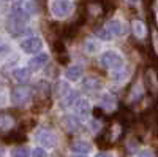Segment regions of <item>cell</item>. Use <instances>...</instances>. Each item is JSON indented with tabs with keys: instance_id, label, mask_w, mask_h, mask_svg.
Wrapping results in <instances>:
<instances>
[{
	"instance_id": "obj_13",
	"label": "cell",
	"mask_w": 158,
	"mask_h": 157,
	"mask_svg": "<svg viewBox=\"0 0 158 157\" xmlns=\"http://www.w3.org/2000/svg\"><path fill=\"white\" fill-rule=\"evenodd\" d=\"M76 97H77V92H76V90H70V92L60 100V107H62L63 110H68L71 105L76 102Z\"/></svg>"
},
{
	"instance_id": "obj_11",
	"label": "cell",
	"mask_w": 158,
	"mask_h": 157,
	"mask_svg": "<svg viewBox=\"0 0 158 157\" xmlns=\"http://www.w3.org/2000/svg\"><path fill=\"white\" fill-rule=\"evenodd\" d=\"M30 68H16L15 72H13V76H15V80L18 83H27L30 80Z\"/></svg>"
},
{
	"instance_id": "obj_1",
	"label": "cell",
	"mask_w": 158,
	"mask_h": 157,
	"mask_svg": "<svg viewBox=\"0 0 158 157\" xmlns=\"http://www.w3.org/2000/svg\"><path fill=\"white\" fill-rule=\"evenodd\" d=\"M100 62H101L103 67H106V68H120L123 65V57L118 54L117 51L109 49V51H104L101 54Z\"/></svg>"
},
{
	"instance_id": "obj_20",
	"label": "cell",
	"mask_w": 158,
	"mask_h": 157,
	"mask_svg": "<svg viewBox=\"0 0 158 157\" xmlns=\"http://www.w3.org/2000/svg\"><path fill=\"white\" fill-rule=\"evenodd\" d=\"M32 157H48V154H46L44 148H35L32 151Z\"/></svg>"
},
{
	"instance_id": "obj_26",
	"label": "cell",
	"mask_w": 158,
	"mask_h": 157,
	"mask_svg": "<svg viewBox=\"0 0 158 157\" xmlns=\"http://www.w3.org/2000/svg\"><path fill=\"white\" fill-rule=\"evenodd\" d=\"M0 157H2V149H0Z\"/></svg>"
},
{
	"instance_id": "obj_2",
	"label": "cell",
	"mask_w": 158,
	"mask_h": 157,
	"mask_svg": "<svg viewBox=\"0 0 158 157\" xmlns=\"http://www.w3.org/2000/svg\"><path fill=\"white\" fill-rule=\"evenodd\" d=\"M73 11V3L70 0H54L51 3V13L56 18H67Z\"/></svg>"
},
{
	"instance_id": "obj_19",
	"label": "cell",
	"mask_w": 158,
	"mask_h": 157,
	"mask_svg": "<svg viewBox=\"0 0 158 157\" xmlns=\"http://www.w3.org/2000/svg\"><path fill=\"white\" fill-rule=\"evenodd\" d=\"M13 125V119L6 114H0V129H10Z\"/></svg>"
},
{
	"instance_id": "obj_4",
	"label": "cell",
	"mask_w": 158,
	"mask_h": 157,
	"mask_svg": "<svg viewBox=\"0 0 158 157\" xmlns=\"http://www.w3.org/2000/svg\"><path fill=\"white\" fill-rule=\"evenodd\" d=\"M38 141H40V145H41V148L52 149L56 146L57 138H56V133L52 132V130H43V132L40 133V137H38Z\"/></svg>"
},
{
	"instance_id": "obj_5",
	"label": "cell",
	"mask_w": 158,
	"mask_h": 157,
	"mask_svg": "<svg viewBox=\"0 0 158 157\" xmlns=\"http://www.w3.org/2000/svg\"><path fill=\"white\" fill-rule=\"evenodd\" d=\"M48 54H38V56H35L33 59H30V62H29V68L33 72V70H40V68H43L44 65L48 63Z\"/></svg>"
},
{
	"instance_id": "obj_6",
	"label": "cell",
	"mask_w": 158,
	"mask_h": 157,
	"mask_svg": "<svg viewBox=\"0 0 158 157\" xmlns=\"http://www.w3.org/2000/svg\"><path fill=\"white\" fill-rule=\"evenodd\" d=\"M82 86H84L85 90H90V92H97V90H100V89L103 87L101 81L98 80V78H95V76H89V78H85L84 83H82Z\"/></svg>"
},
{
	"instance_id": "obj_23",
	"label": "cell",
	"mask_w": 158,
	"mask_h": 157,
	"mask_svg": "<svg viewBox=\"0 0 158 157\" xmlns=\"http://www.w3.org/2000/svg\"><path fill=\"white\" fill-rule=\"evenodd\" d=\"M95 157H114V155H112L111 152H98Z\"/></svg>"
},
{
	"instance_id": "obj_16",
	"label": "cell",
	"mask_w": 158,
	"mask_h": 157,
	"mask_svg": "<svg viewBox=\"0 0 158 157\" xmlns=\"http://www.w3.org/2000/svg\"><path fill=\"white\" fill-rule=\"evenodd\" d=\"M68 92H70V84H67L65 81H59L57 86H56V94H57V97H59V98H63Z\"/></svg>"
},
{
	"instance_id": "obj_22",
	"label": "cell",
	"mask_w": 158,
	"mask_h": 157,
	"mask_svg": "<svg viewBox=\"0 0 158 157\" xmlns=\"http://www.w3.org/2000/svg\"><path fill=\"white\" fill-rule=\"evenodd\" d=\"M138 157H153L152 155V152L150 151H142V152H139V155Z\"/></svg>"
},
{
	"instance_id": "obj_8",
	"label": "cell",
	"mask_w": 158,
	"mask_h": 157,
	"mask_svg": "<svg viewBox=\"0 0 158 157\" xmlns=\"http://www.w3.org/2000/svg\"><path fill=\"white\" fill-rule=\"evenodd\" d=\"M76 113H77L79 117H87L90 114V103L85 98L77 100V103H76Z\"/></svg>"
},
{
	"instance_id": "obj_18",
	"label": "cell",
	"mask_w": 158,
	"mask_h": 157,
	"mask_svg": "<svg viewBox=\"0 0 158 157\" xmlns=\"http://www.w3.org/2000/svg\"><path fill=\"white\" fill-rule=\"evenodd\" d=\"M11 157H30V151L27 148H24V146L15 148L11 151Z\"/></svg>"
},
{
	"instance_id": "obj_25",
	"label": "cell",
	"mask_w": 158,
	"mask_h": 157,
	"mask_svg": "<svg viewBox=\"0 0 158 157\" xmlns=\"http://www.w3.org/2000/svg\"><path fill=\"white\" fill-rule=\"evenodd\" d=\"M130 2H139V0H130Z\"/></svg>"
},
{
	"instance_id": "obj_17",
	"label": "cell",
	"mask_w": 158,
	"mask_h": 157,
	"mask_svg": "<svg viewBox=\"0 0 158 157\" xmlns=\"http://www.w3.org/2000/svg\"><path fill=\"white\" fill-rule=\"evenodd\" d=\"M63 125L73 132V130H76V129L79 127V122L76 121L74 116H65V117H63Z\"/></svg>"
},
{
	"instance_id": "obj_14",
	"label": "cell",
	"mask_w": 158,
	"mask_h": 157,
	"mask_svg": "<svg viewBox=\"0 0 158 157\" xmlns=\"http://www.w3.org/2000/svg\"><path fill=\"white\" fill-rule=\"evenodd\" d=\"M95 35H97V38H100V40H103V41H109V40H112V37H114V33L109 30L108 25H104V27L98 29L95 32Z\"/></svg>"
},
{
	"instance_id": "obj_7",
	"label": "cell",
	"mask_w": 158,
	"mask_h": 157,
	"mask_svg": "<svg viewBox=\"0 0 158 157\" xmlns=\"http://www.w3.org/2000/svg\"><path fill=\"white\" fill-rule=\"evenodd\" d=\"M98 105H100L103 110H106V111H114L115 107H117V102H115V98H114L112 95L106 94V95H103V97L100 98Z\"/></svg>"
},
{
	"instance_id": "obj_9",
	"label": "cell",
	"mask_w": 158,
	"mask_h": 157,
	"mask_svg": "<svg viewBox=\"0 0 158 157\" xmlns=\"http://www.w3.org/2000/svg\"><path fill=\"white\" fill-rule=\"evenodd\" d=\"M65 75H67V78L70 81H77L82 76V67L81 65H70L67 68V72H65Z\"/></svg>"
},
{
	"instance_id": "obj_10",
	"label": "cell",
	"mask_w": 158,
	"mask_h": 157,
	"mask_svg": "<svg viewBox=\"0 0 158 157\" xmlns=\"http://www.w3.org/2000/svg\"><path fill=\"white\" fill-rule=\"evenodd\" d=\"M71 149L77 154H87L92 151V145L89 141H82V140H79V141H74L73 145H71Z\"/></svg>"
},
{
	"instance_id": "obj_21",
	"label": "cell",
	"mask_w": 158,
	"mask_h": 157,
	"mask_svg": "<svg viewBox=\"0 0 158 157\" xmlns=\"http://www.w3.org/2000/svg\"><path fill=\"white\" fill-rule=\"evenodd\" d=\"M85 51L90 52V54H94V52L97 51V45H95L94 41H90V40H89V41L85 43Z\"/></svg>"
},
{
	"instance_id": "obj_15",
	"label": "cell",
	"mask_w": 158,
	"mask_h": 157,
	"mask_svg": "<svg viewBox=\"0 0 158 157\" xmlns=\"http://www.w3.org/2000/svg\"><path fill=\"white\" fill-rule=\"evenodd\" d=\"M131 27H133V33H135L136 37L142 38L144 35H146V24H144L142 21H139V19L133 21V24H131Z\"/></svg>"
},
{
	"instance_id": "obj_12",
	"label": "cell",
	"mask_w": 158,
	"mask_h": 157,
	"mask_svg": "<svg viewBox=\"0 0 158 157\" xmlns=\"http://www.w3.org/2000/svg\"><path fill=\"white\" fill-rule=\"evenodd\" d=\"M108 27H109V30L114 33V35H117V37H122L123 33H125V27H123V24L118 21V19H112L109 24H108Z\"/></svg>"
},
{
	"instance_id": "obj_3",
	"label": "cell",
	"mask_w": 158,
	"mask_h": 157,
	"mask_svg": "<svg viewBox=\"0 0 158 157\" xmlns=\"http://www.w3.org/2000/svg\"><path fill=\"white\" fill-rule=\"evenodd\" d=\"M41 48H43V41L38 37H30L21 43V49L27 52V54H36L38 51H41Z\"/></svg>"
},
{
	"instance_id": "obj_24",
	"label": "cell",
	"mask_w": 158,
	"mask_h": 157,
	"mask_svg": "<svg viewBox=\"0 0 158 157\" xmlns=\"http://www.w3.org/2000/svg\"><path fill=\"white\" fill-rule=\"evenodd\" d=\"M71 157H87L85 154H76V155H71Z\"/></svg>"
}]
</instances>
